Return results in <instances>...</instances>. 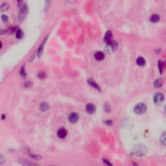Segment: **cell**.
Instances as JSON below:
<instances>
[{"mask_svg":"<svg viewBox=\"0 0 166 166\" xmlns=\"http://www.w3.org/2000/svg\"><path fill=\"white\" fill-rule=\"evenodd\" d=\"M136 64L138 66H140V67H142V66H145V63H146V62H145V60L143 57H139L137 58L136 59Z\"/></svg>","mask_w":166,"mask_h":166,"instance_id":"7c38bea8","label":"cell"},{"mask_svg":"<svg viewBox=\"0 0 166 166\" xmlns=\"http://www.w3.org/2000/svg\"><path fill=\"white\" fill-rule=\"evenodd\" d=\"M87 82H88V85H90V86H92V87H93V88L96 89V90H98L101 91L100 86H99V85L97 84V83H96V82L93 79H89L88 80H87Z\"/></svg>","mask_w":166,"mask_h":166,"instance_id":"30bf717a","label":"cell"},{"mask_svg":"<svg viewBox=\"0 0 166 166\" xmlns=\"http://www.w3.org/2000/svg\"><path fill=\"white\" fill-rule=\"evenodd\" d=\"M165 111H166V108H165Z\"/></svg>","mask_w":166,"mask_h":166,"instance_id":"484cf974","label":"cell"},{"mask_svg":"<svg viewBox=\"0 0 166 166\" xmlns=\"http://www.w3.org/2000/svg\"><path fill=\"white\" fill-rule=\"evenodd\" d=\"M160 143L163 145L165 146L166 145V132L162 134V135L160 137Z\"/></svg>","mask_w":166,"mask_h":166,"instance_id":"2e32d148","label":"cell"},{"mask_svg":"<svg viewBox=\"0 0 166 166\" xmlns=\"http://www.w3.org/2000/svg\"><path fill=\"white\" fill-rule=\"evenodd\" d=\"M23 35V32H22V31L21 30V29H17V30H16V38H17L20 39L21 38H22Z\"/></svg>","mask_w":166,"mask_h":166,"instance_id":"d6986e66","label":"cell"},{"mask_svg":"<svg viewBox=\"0 0 166 166\" xmlns=\"http://www.w3.org/2000/svg\"><path fill=\"white\" fill-rule=\"evenodd\" d=\"M28 12V7L25 3H21L20 6V15L19 17H21L20 20H22L25 18V15Z\"/></svg>","mask_w":166,"mask_h":166,"instance_id":"3957f363","label":"cell"},{"mask_svg":"<svg viewBox=\"0 0 166 166\" xmlns=\"http://www.w3.org/2000/svg\"><path fill=\"white\" fill-rule=\"evenodd\" d=\"M85 110H86V112L87 113L90 114H92L95 112L96 107L92 103H88V104L86 105V107H85Z\"/></svg>","mask_w":166,"mask_h":166,"instance_id":"52a82bcc","label":"cell"},{"mask_svg":"<svg viewBox=\"0 0 166 166\" xmlns=\"http://www.w3.org/2000/svg\"><path fill=\"white\" fill-rule=\"evenodd\" d=\"M147 106L143 103L137 104L134 108V112L137 115H141L146 112Z\"/></svg>","mask_w":166,"mask_h":166,"instance_id":"7a4b0ae2","label":"cell"},{"mask_svg":"<svg viewBox=\"0 0 166 166\" xmlns=\"http://www.w3.org/2000/svg\"><path fill=\"white\" fill-rule=\"evenodd\" d=\"M40 108L41 111H44V112H45V111H47V110L49 108V104L47 103H41V104H40Z\"/></svg>","mask_w":166,"mask_h":166,"instance_id":"5bb4252c","label":"cell"},{"mask_svg":"<svg viewBox=\"0 0 166 166\" xmlns=\"http://www.w3.org/2000/svg\"><path fill=\"white\" fill-rule=\"evenodd\" d=\"M69 121L72 123H75L78 121L79 119V114L76 112H72L69 115Z\"/></svg>","mask_w":166,"mask_h":166,"instance_id":"8992f818","label":"cell"},{"mask_svg":"<svg viewBox=\"0 0 166 166\" xmlns=\"http://www.w3.org/2000/svg\"><path fill=\"white\" fill-rule=\"evenodd\" d=\"M103 162H104L105 163H106V165H112V163H110L109 161L106 160H103Z\"/></svg>","mask_w":166,"mask_h":166,"instance_id":"cb8c5ba5","label":"cell"},{"mask_svg":"<svg viewBox=\"0 0 166 166\" xmlns=\"http://www.w3.org/2000/svg\"><path fill=\"white\" fill-rule=\"evenodd\" d=\"M160 15H158V14H153V15H152L151 16H150L149 18V20H150V22L151 23H157L160 21Z\"/></svg>","mask_w":166,"mask_h":166,"instance_id":"8fae6325","label":"cell"},{"mask_svg":"<svg viewBox=\"0 0 166 166\" xmlns=\"http://www.w3.org/2000/svg\"><path fill=\"white\" fill-rule=\"evenodd\" d=\"M105 57V53L102 51H97L94 54V58L98 61H101V60H104Z\"/></svg>","mask_w":166,"mask_h":166,"instance_id":"9c48e42d","label":"cell"},{"mask_svg":"<svg viewBox=\"0 0 166 166\" xmlns=\"http://www.w3.org/2000/svg\"><path fill=\"white\" fill-rule=\"evenodd\" d=\"M17 2H18V3H21V2H22V0H17Z\"/></svg>","mask_w":166,"mask_h":166,"instance_id":"d4e9b609","label":"cell"},{"mask_svg":"<svg viewBox=\"0 0 166 166\" xmlns=\"http://www.w3.org/2000/svg\"><path fill=\"white\" fill-rule=\"evenodd\" d=\"M134 153L137 156H142L147 153L146 147L143 145H137L134 147Z\"/></svg>","mask_w":166,"mask_h":166,"instance_id":"6da1fadb","label":"cell"},{"mask_svg":"<svg viewBox=\"0 0 166 166\" xmlns=\"http://www.w3.org/2000/svg\"><path fill=\"white\" fill-rule=\"evenodd\" d=\"M104 40L106 42L107 44H109L111 42L114 41L113 40V34L110 31H108L105 34V36H104Z\"/></svg>","mask_w":166,"mask_h":166,"instance_id":"5b68a950","label":"cell"},{"mask_svg":"<svg viewBox=\"0 0 166 166\" xmlns=\"http://www.w3.org/2000/svg\"><path fill=\"white\" fill-rule=\"evenodd\" d=\"M47 37H46V38L43 40V41L41 42V45H40V47H39L38 50V57H40L41 54V53H42V51H43V49H44V46L45 43H46V41L47 40Z\"/></svg>","mask_w":166,"mask_h":166,"instance_id":"4fadbf2b","label":"cell"},{"mask_svg":"<svg viewBox=\"0 0 166 166\" xmlns=\"http://www.w3.org/2000/svg\"><path fill=\"white\" fill-rule=\"evenodd\" d=\"M20 75L22 76V77H23V78H25L26 76H27V74H26V72H25V70L24 66H22V67H21V68H20Z\"/></svg>","mask_w":166,"mask_h":166,"instance_id":"e0dca14e","label":"cell"},{"mask_svg":"<svg viewBox=\"0 0 166 166\" xmlns=\"http://www.w3.org/2000/svg\"><path fill=\"white\" fill-rule=\"evenodd\" d=\"M153 85L156 88H160L163 85V80L161 79H156L153 82Z\"/></svg>","mask_w":166,"mask_h":166,"instance_id":"9a60e30c","label":"cell"},{"mask_svg":"<svg viewBox=\"0 0 166 166\" xmlns=\"http://www.w3.org/2000/svg\"><path fill=\"white\" fill-rule=\"evenodd\" d=\"M105 123L106 124V125H112V122L111 121H105Z\"/></svg>","mask_w":166,"mask_h":166,"instance_id":"603a6c76","label":"cell"},{"mask_svg":"<svg viewBox=\"0 0 166 166\" xmlns=\"http://www.w3.org/2000/svg\"><path fill=\"white\" fill-rule=\"evenodd\" d=\"M67 136V130L65 128H60L57 131V136L60 139H64Z\"/></svg>","mask_w":166,"mask_h":166,"instance_id":"ba28073f","label":"cell"},{"mask_svg":"<svg viewBox=\"0 0 166 166\" xmlns=\"http://www.w3.org/2000/svg\"><path fill=\"white\" fill-rule=\"evenodd\" d=\"M2 21H3V22H7L8 20H9V18H8V16L5 15H2Z\"/></svg>","mask_w":166,"mask_h":166,"instance_id":"44dd1931","label":"cell"},{"mask_svg":"<svg viewBox=\"0 0 166 166\" xmlns=\"http://www.w3.org/2000/svg\"><path fill=\"white\" fill-rule=\"evenodd\" d=\"M154 102L156 105L162 103L164 100V96L162 93H156L154 95Z\"/></svg>","mask_w":166,"mask_h":166,"instance_id":"277c9868","label":"cell"},{"mask_svg":"<svg viewBox=\"0 0 166 166\" xmlns=\"http://www.w3.org/2000/svg\"><path fill=\"white\" fill-rule=\"evenodd\" d=\"M158 70L160 73H162L163 72V62L161 60H159L158 63Z\"/></svg>","mask_w":166,"mask_h":166,"instance_id":"ffe728a7","label":"cell"},{"mask_svg":"<svg viewBox=\"0 0 166 166\" xmlns=\"http://www.w3.org/2000/svg\"><path fill=\"white\" fill-rule=\"evenodd\" d=\"M66 3H69V4H72L75 2L76 0H64Z\"/></svg>","mask_w":166,"mask_h":166,"instance_id":"7402d4cb","label":"cell"},{"mask_svg":"<svg viewBox=\"0 0 166 166\" xmlns=\"http://www.w3.org/2000/svg\"><path fill=\"white\" fill-rule=\"evenodd\" d=\"M9 9V5L7 3H3L1 5V9L2 11H6Z\"/></svg>","mask_w":166,"mask_h":166,"instance_id":"ac0fdd59","label":"cell"}]
</instances>
